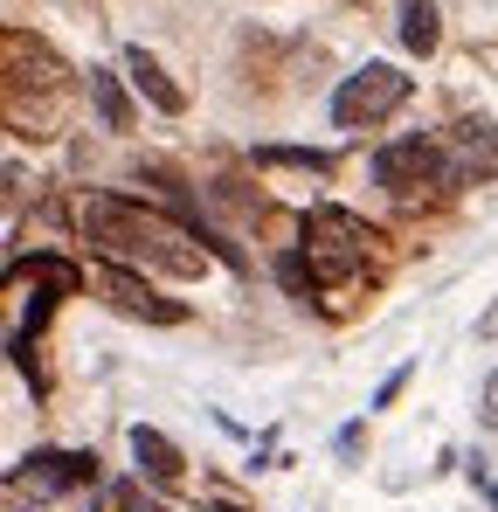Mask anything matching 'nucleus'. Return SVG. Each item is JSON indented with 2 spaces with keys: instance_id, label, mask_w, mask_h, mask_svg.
<instances>
[{
  "instance_id": "1",
  "label": "nucleus",
  "mask_w": 498,
  "mask_h": 512,
  "mask_svg": "<svg viewBox=\"0 0 498 512\" xmlns=\"http://www.w3.org/2000/svg\"><path fill=\"white\" fill-rule=\"evenodd\" d=\"M77 222H83V236H90L104 256H118V263L166 270V277H201V270H208V250H201L180 222H166V215L139 208V201H118V194H83Z\"/></svg>"
},
{
  "instance_id": "2",
  "label": "nucleus",
  "mask_w": 498,
  "mask_h": 512,
  "mask_svg": "<svg viewBox=\"0 0 498 512\" xmlns=\"http://www.w3.org/2000/svg\"><path fill=\"white\" fill-rule=\"evenodd\" d=\"M367 243H374V229L346 208H312L305 215V263H312L319 284H353L367 270Z\"/></svg>"
},
{
  "instance_id": "3",
  "label": "nucleus",
  "mask_w": 498,
  "mask_h": 512,
  "mask_svg": "<svg viewBox=\"0 0 498 512\" xmlns=\"http://www.w3.org/2000/svg\"><path fill=\"white\" fill-rule=\"evenodd\" d=\"M409 90H415V77H402L395 63H367V70H353L332 90V125L339 132H374V125H388L409 104Z\"/></svg>"
},
{
  "instance_id": "4",
  "label": "nucleus",
  "mask_w": 498,
  "mask_h": 512,
  "mask_svg": "<svg viewBox=\"0 0 498 512\" xmlns=\"http://www.w3.org/2000/svg\"><path fill=\"white\" fill-rule=\"evenodd\" d=\"M374 180L388 187V194H436V187H457V167H450V146L443 139H395V146H381L374 153Z\"/></svg>"
},
{
  "instance_id": "5",
  "label": "nucleus",
  "mask_w": 498,
  "mask_h": 512,
  "mask_svg": "<svg viewBox=\"0 0 498 512\" xmlns=\"http://www.w3.org/2000/svg\"><path fill=\"white\" fill-rule=\"evenodd\" d=\"M443 146H450L457 187H464V180H498V125L464 118V125H450V132H443Z\"/></svg>"
},
{
  "instance_id": "6",
  "label": "nucleus",
  "mask_w": 498,
  "mask_h": 512,
  "mask_svg": "<svg viewBox=\"0 0 498 512\" xmlns=\"http://www.w3.org/2000/svg\"><path fill=\"white\" fill-rule=\"evenodd\" d=\"M97 291L118 305V312H132V319H153V326H180V305H166L160 291L146 284V277H132V270H97Z\"/></svg>"
},
{
  "instance_id": "7",
  "label": "nucleus",
  "mask_w": 498,
  "mask_h": 512,
  "mask_svg": "<svg viewBox=\"0 0 498 512\" xmlns=\"http://www.w3.org/2000/svg\"><path fill=\"white\" fill-rule=\"evenodd\" d=\"M125 70H132V84L153 97V111H166V118H173V111H187V97L166 84V70L153 63V56H146V49H125Z\"/></svg>"
},
{
  "instance_id": "8",
  "label": "nucleus",
  "mask_w": 498,
  "mask_h": 512,
  "mask_svg": "<svg viewBox=\"0 0 498 512\" xmlns=\"http://www.w3.org/2000/svg\"><path fill=\"white\" fill-rule=\"evenodd\" d=\"M132 457H139V471H153V478H160V485H173V478H180V450H173V443H166L160 429H132Z\"/></svg>"
},
{
  "instance_id": "9",
  "label": "nucleus",
  "mask_w": 498,
  "mask_h": 512,
  "mask_svg": "<svg viewBox=\"0 0 498 512\" xmlns=\"http://www.w3.org/2000/svg\"><path fill=\"white\" fill-rule=\"evenodd\" d=\"M443 42V28H436V0H402V49L409 56H429Z\"/></svg>"
},
{
  "instance_id": "10",
  "label": "nucleus",
  "mask_w": 498,
  "mask_h": 512,
  "mask_svg": "<svg viewBox=\"0 0 498 512\" xmlns=\"http://www.w3.org/2000/svg\"><path fill=\"white\" fill-rule=\"evenodd\" d=\"M90 97H97V118L111 125V132H132V104H125V90L111 70H90Z\"/></svg>"
},
{
  "instance_id": "11",
  "label": "nucleus",
  "mask_w": 498,
  "mask_h": 512,
  "mask_svg": "<svg viewBox=\"0 0 498 512\" xmlns=\"http://www.w3.org/2000/svg\"><path fill=\"white\" fill-rule=\"evenodd\" d=\"M118 506H125V512H166L160 499H146L139 485H118Z\"/></svg>"
},
{
  "instance_id": "12",
  "label": "nucleus",
  "mask_w": 498,
  "mask_h": 512,
  "mask_svg": "<svg viewBox=\"0 0 498 512\" xmlns=\"http://www.w3.org/2000/svg\"><path fill=\"white\" fill-rule=\"evenodd\" d=\"M478 416H485V429H498V367L485 374V409H478Z\"/></svg>"
},
{
  "instance_id": "13",
  "label": "nucleus",
  "mask_w": 498,
  "mask_h": 512,
  "mask_svg": "<svg viewBox=\"0 0 498 512\" xmlns=\"http://www.w3.org/2000/svg\"><path fill=\"white\" fill-rule=\"evenodd\" d=\"M478 340H498V305L485 312V319H478Z\"/></svg>"
},
{
  "instance_id": "14",
  "label": "nucleus",
  "mask_w": 498,
  "mask_h": 512,
  "mask_svg": "<svg viewBox=\"0 0 498 512\" xmlns=\"http://www.w3.org/2000/svg\"><path fill=\"white\" fill-rule=\"evenodd\" d=\"M201 512H236V506H222V499H208V506H201Z\"/></svg>"
}]
</instances>
